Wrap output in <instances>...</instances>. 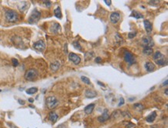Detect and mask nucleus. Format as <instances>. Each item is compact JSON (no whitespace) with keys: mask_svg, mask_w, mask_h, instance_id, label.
I'll return each mask as SVG.
<instances>
[{"mask_svg":"<svg viewBox=\"0 0 168 128\" xmlns=\"http://www.w3.org/2000/svg\"><path fill=\"white\" fill-rule=\"evenodd\" d=\"M5 16L6 20L9 23H15L19 19L18 13L13 10H7L5 13Z\"/></svg>","mask_w":168,"mask_h":128,"instance_id":"f257e3e1","label":"nucleus"},{"mask_svg":"<svg viewBox=\"0 0 168 128\" xmlns=\"http://www.w3.org/2000/svg\"><path fill=\"white\" fill-rule=\"evenodd\" d=\"M58 102H59L57 100V99L54 96H49V97H47L46 100L47 107L50 109H54L58 105Z\"/></svg>","mask_w":168,"mask_h":128,"instance_id":"f03ea898","label":"nucleus"},{"mask_svg":"<svg viewBox=\"0 0 168 128\" xmlns=\"http://www.w3.org/2000/svg\"><path fill=\"white\" fill-rule=\"evenodd\" d=\"M40 16H41L40 13L37 9H35L32 12L30 16L29 17L28 22H29V23H37V22L39 21L40 18Z\"/></svg>","mask_w":168,"mask_h":128,"instance_id":"7ed1b4c3","label":"nucleus"},{"mask_svg":"<svg viewBox=\"0 0 168 128\" xmlns=\"http://www.w3.org/2000/svg\"><path fill=\"white\" fill-rule=\"evenodd\" d=\"M37 75H38V72H37L36 69L31 68V69H29V70L26 72L25 78L28 80V81H33V80H34L36 78Z\"/></svg>","mask_w":168,"mask_h":128,"instance_id":"20e7f679","label":"nucleus"},{"mask_svg":"<svg viewBox=\"0 0 168 128\" xmlns=\"http://www.w3.org/2000/svg\"><path fill=\"white\" fill-rule=\"evenodd\" d=\"M123 55H124V60H125V61L127 62V63L129 65H131V64L135 63V61H136L135 57H134L133 54L130 52V51L125 50L124 54H123Z\"/></svg>","mask_w":168,"mask_h":128,"instance_id":"39448f33","label":"nucleus"},{"mask_svg":"<svg viewBox=\"0 0 168 128\" xmlns=\"http://www.w3.org/2000/svg\"><path fill=\"white\" fill-rule=\"evenodd\" d=\"M142 45L144 47H154V43L150 36H145L142 39Z\"/></svg>","mask_w":168,"mask_h":128,"instance_id":"423d86ee","label":"nucleus"},{"mask_svg":"<svg viewBox=\"0 0 168 128\" xmlns=\"http://www.w3.org/2000/svg\"><path fill=\"white\" fill-rule=\"evenodd\" d=\"M68 58H69V60L70 61H72L73 63L75 64V65H77V64H80V62H81V57L77 55V54H74L73 52H70L69 54V55H68Z\"/></svg>","mask_w":168,"mask_h":128,"instance_id":"0eeeda50","label":"nucleus"},{"mask_svg":"<svg viewBox=\"0 0 168 128\" xmlns=\"http://www.w3.org/2000/svg\"><path fill=\"white\" fill-rule=\"evenodd\" d=\"M45 43H44L43 41H36V43H34V44H33V47L37 50H39V51H43L44 49H45Z\"/></svg>","mask_w":168,"mask_h":128,"instance_id":"6e6552de","label":"nucleus"},{"mask_svg":"<svg viewBox=\"0 0 168 128\" xmlns=\"http://www.w3.org/2000/svg\"><path fill=\"white\" fill-rule=\"evenodd\" d=\"M120 20V14L117 12H114L110 15V21L112 23H117L119 20Z\"/></svg>","mask_w":168,"mask_h":128,"instance_id":"1a4fd4ad","label":"nucleus"},{"mask_svg":"<svg viewBox=\"0 0 168 128\" xmlns=\"http://www.w3.org/2000/svg\"><path fill=\"white\" fill-rule=\"evenodd\" d=\"M109 118V113H108V109H105L103 113V114L101 115L98 118V120L99 122H105V121H106Z\"/></svg>","mask_w":168,"mask_h":128,"instance_id":"9d476101","label":"nucleus"},{"mask_svg":"<svg viewBox=\"0 0 168 128\" xmlns=\"http://www.w3.org/2000/svg\"><path fill=\"white\" fill-rule=\"evenodd\" d=\"M143 23H144V27H145V29H146V31H147V34H150V33L152 32V30H153V27H152V24L150 21H149L148 20H145L143 21Z\"/></svg>","mask_w":168,"mask_h":128,"instance_id":"9b49d317","label":"nucleus"},{"mask_svg":"<svg viewBox=\"0 0 168 128\" xmlns=\"http://www.w3.org/2000/svg\"><path fill=\"white\" fill-rule=\"evenodd\" d=\"M154 57V60L155 61H161V60L165 59V58H164V55L160 52V51H156V52L154 54V57Z\"/></svg>","mask_w":168,"mask_h":128,"instance_id":"f8f14e48","label":"nucleus"},{"mask_svg":"<svg viewBox=\"0 0 168 128\" xmlns=\"http://www.w3.org/2000/svg\"><path fill=\"white\" fill-rule=\"evenodd\" d=\"M155 64L154 63H152V62H150L148 61L147 62V63L145 64V68L146 70H147L148 72H152L154 71L155 70Z\"/></svg>","mask_w":168,"mask_h":128,"instance_id":"ddd939ff","label":"nucleus"},{"mask_svg":"<svg viewBox=\"0 0 168 128\" xmlns=\"http://www.w3.org/2000/svg\"><path fill=\"white\" fill-rule=\"evenodd\" d=\"M95 104L94 103H91L88 105L86 107L84 108V113H86V114H91V113H92V111L94 110L95 109Z\"/></svg>","mask_w":168,"mask_h":128,"instance_id":"4468645a","label":"nucleus"},{"mask_svg":"<svg viewBox=\"0 0 168 128\" xmlns=\"http://www.w3.org/2000/svg\"><path fill=\"white\" fill-rule=\"evenodd\" d=\"M60 66H61V63H60V61H54L53 63L50 64V68H51V70L54 71H56L57 70H58Z\"/></svg>","mask_w":168,"mask_h":128,"instance_id":"2eb2a0df","label":"nucleus"},{"mask_svg":"<svg viewBox=\"0 0 168 128\" xmlns=\"http://www.w3.org/2000/svg\"><path fill=\"white\" fill-rule=\"evenodd\" d=\"M97 96V93L95 92L90 89H87L86 92H85V96L88 99H91V98H95Z\"/></svg>","mask_w":168,"mask_h":128,"instance_id":"dca6fc26","label":"nucleus"},{"mask_svg":"<svg viewBox=\"0 0 168 128\" xmlns=\"http://www.w3.org/2000/svg\"><path fill=\"white\" fill-rule=\"evenodd\" d=\"M156 117V113L155 111H154L152 113H150L149 116H147V119H146V120H147V121L149 122V123H152L155 120Z\"/></svg>","mask_w":168,"mask_h":128,"instance_id":"f3484780","label":"nucleus"},{"mask_svg":"<svg viewBox=\"0 0 168 128\" xmlns=\"http://www.w3.org/2000/svg\"><path fill=\"white\" fill-rule=\"evenodd\" d=\"M48 117H49V120H50L51 122L55 123L58 119V116L55 112H51V113H50L49 116H48Z\"/></svg>","mask_w":168,"mask_h":128,"instance_id":"a211bd4d","label":"nucleus"},{"mask_svg":"<svg viewBox=\"0 0 168 128\" xmlns=\"http://www.w3.org/2000/svg\"><path fill=\"white\" fill-rule=\"evenodd\" d=\"M130 16H133L134 18H136V19H142V18H143V14H141L140 13L137 12V11H133Z\"/></svg>","mask_w":168,"mask_h":128,"instance_id":"6ab92c4d","label":"nucleus"},{"mask_svg":"<svg viewBox=\"0 0 168 128\" xmlns=\"http://www.w3.org/2000/svg\"><path fill=\"white\" fill-rule=\"evenodd\" d=\"M153 52H154V50H153L152 47H144V49L143 50V53L147 56L153 54Z\"/></svg>","mask_w":168,"mask_h":128,"instance_id":"aec40b11","label":"nucleus"},{"mask_svg":"<svg viewBox=\"0 0 168 128\" xmlns=\"http://www.w3.org/2000/svg\"><path fill=\"white\" fill-rule=\"evenodd\" d=\"M61 30V26L58 23H54L51 27V31L54 33H57L58 31Z\"/></svg>","mask_w":168,"mask_h":128,"instance_id":"412c9836","label":"nucleus"},{"mask_svg":"<svg viewBox=\"0 0 168 128\" xmlns=\"http://www.w3.org/2000/svg\"><path fill=\"white\" fill-rule=\"evenodd\" d=\"M54 15L56 17L59 18V19H61L62 17V13H61V10L60 7H57L55 9H54Z\"/></svg>","mask_w":168,"mask_h":128,"instance_id":"4be33fe9","label":"nucleus"},{"mask_svg":"<svg viewBox=\"0 0 168 128\" xmlns=\"http://www.w3.org/2000/svg\"><path fill=\"white\" fill-rule=\"evenodd\" d=\"M37 91H38V89L36 87H32V88H29V89H27V93L29 94V95H33V94H34L36 92H37Z\"/></svg>","mask_w":168,"mask_h":128,"instance_id":"5701e85b","label":"nucleus"},{"mask_svg":"<svg viewBox=\"0 0 168 128\" xmlns=\"http://www.w3.org/2000/svg\"><path fill=\"white\" fill-rule=\"evenodd\" d=\"M115 41H116V43H123V42H124V40H123V38L122 37V36L119 35V34H115Z\"/></svg>","mask_w":168,"mask_h":128,"instance_id":"b1692460","label":"nucleus"},{"mask_svg":"<svg viewBox=\"0 0 168 128\" xmlns=\"http://www.w3.org/2000/svg\"><path fill=\"white\" fill-rule=\"evenodd\" d=\"M93 57H94V53H93V52H88V53H86V54L84 55L85 61L91 60Z\"/></svg>","mask_w":168,"mask_h":128,"instance_id":"393cba45","label":"nucleus"},{"mask_svg":"<svg viewBox=\"0 0 168 128\" xmlns=\"http://www.w3.org/2000/svg\"><path fill=\"white\" fill-rule=\"evenodd\" d=\"M81 80L83 81L85 84H87V85H90L91 84V82H90V79H89L88 77L86 76H81Z\"/></svg>","mask_w":168,"mask_h":128,"instance_id":"a878e982","label":"nucleus"},{"mask_svg":"<svg viewBox=\"0 0 168 128\" xmlns=\"http://www.w3.org/2000/svg\"><path fill=\"white\" fill-rule=\"evenodd\" d=\"M73 46L75 47L76 49H78V50H82V47H81V46L80 45V43H78V42H74L73 43Z\"/></svg>","mask_w":168,"mask_h":128,"instance_id":"bb28decb","label":"nucleus"},{"mask_svg":"<svg viewBox=\"0 0 168 128\" xmlns=\"http://www.w3.org/2000/svg\"><path fill=\"white\" fill-rule=\"evenodd\" d=\"M159 3H160V1H154V0L149 2V4L151 6H157Z\"/></svg>","mask_w":168,"mask_h":128,"instance_id":"cd10ccee","label":"nucleus"},{"mask_svg":"<svg viewBox=\"0 0 168 128\" xmlns=\"http://www.w3.org/2000/svg\"><path fill=\"white\" fill-rule=\"evenodd\" d=\"M12 62H13V66H15V67L18 66V64H19V61H17V59H16V58H13V59H12Z\"/></svg>","mask_w":168,"mask_h":128,"instance_id":"c85d7f7f","label":"nucleus"},{"mask_svg":"<svg viewBox=\"0 0 168 128\" xmlns=\"http://www.w3.org/2000/svg\"><path fill=\"white\" fill-rule=\"evenodd\" d=\"M136 35V33H133V32H131V33H129L128 36H129V39H132V38H133V37H135Z\"/></svg>","mask_w":168,"mask_h":128,"instance_id":"c756f323","label":"nucleus"},{"mask_svg":"<svg viewBox=\"0 0 168 128\" xmlns=\"http://www.w3.org/2000/svg\"><path fill=\"white\" fill-rule=\"evenodd\" d=\"M134 107H135V108H139V110L140 111L141 110V109H143V106H142L141 104H139V103H136L135 105H134Z\"/></svg>","mask_w":168,"mask_h":128,"instance_id":"7c9ffc66","label":"nucleus"},{"mask_svg":"<svg viewBox=\"0 0 168 128\" xmlns=\"http://www.w3.org/2000/svg\"><path fill=\"white\" fill-rule=\"evenodd\" d=\"M57 128H68V127H67V125L65 123H61V124H60V125H58Z\"/></svg>","mask_w":168,"mask_h":128,"instance_id":"2f4dec72","label":"nucleus"},{"mask_svg":"<svg viewBox=\"0 0 168 128\" xmlns=\"http://www.w3.org/2000/svg\"><path fill=\"white\" fill-rule=\"evenodd\" d=\"M124 102H125L124 99L121 98V99H120V101H119V107H121V106H122L123 104H124Z\"/></svg>","mask_w":168,"mask_h":128,"instance_id":"473e14b6","label":"nucleus"},{"mask_svg":"<svg viewBox=\"0 0 168 128\" xmlns=\"http://www.w3.org/2000/svg\"><path fill=\"white\" fill-rule=\"evenodd\" d=\"M43 3H44V4H45L47 7H50V6H51V2H50V1H44Z\"/></svg>","mask_w":168,"mask_h":128,"instance_id":"72a5a7b5","label":"nucleus"},{"mask_svg":"<svg viewBox=\"0 0 168 128\" xmlns=\"http://www.w3.org/2000/svg\"><path fill=\"white\" fill-rule=\"evenodd\" d=\"M95 61L96 63H101V61H102V58H101L100 57H97Z\"/></svg>","mask_w":168,"mask_h":128,"instance_id":"f704fd0d","label":"nucleus"},{"mask_svg":"<svg viewBox=\"0 0 168 128\" xmlns=\"http://www.w3.org/2000/svg\"><path fill=\"white\" fill-rule=\"evenodd\" d=\"M19 103H20V105H24L25 104V101L24 100H18Z\"/></svg>","mask_w":168,"mask_h":128,"instance_id":"c9c22d12","label":"nucleus"},{"mask_svg":"<svg viewBox=\"0 0 168 128\" xmlns=\"http://www.w3.org/2000/svg\"><path fill=\"white\" fill-rule=\"evenodd\" d=\"M105 3L107 6H110L112 4V1H105Z\"/></svg>","mask_w":168,"mask_h":128,"instance_id":"e433bc0d","label":"nucleus"},{"mask_svg":"<svg viewBox=\"0 0 168 128\" xmlns=\"http://www.w3.org/2000/svg\"><path fill=\"white\" fill-rule=\"evenodd\" d=\"M167 83H168V81H167V80H166V81H165V82H164L163 83V85L167 86Z\"/></svg>","mask_w":168,"mask_h":128,"instance_id":"4c0bfd02","label":"nucleus"},{"mask_svg":"<svg viewBox=\"0 0 168 128\" xmlns=\"http://www.w3.org/2000/svg\"><path fill=\"white\" fill-rule=\"evenodd\" d=\"M33 101H34V100H33V99H29V102H33Z\"/></svg>","mask_w":168,"mask_h":128,"instance_id":"58836bf2","label":"nucleus"},{"mask_svg":"<svg viewBox=\"0 0 168 128\" xmlns=\"http://www.w3.org/2000/svg\"><path fill=\"white\" fill-rule=\"evenodd\" d=\"M98 84H99V85L104 86V84H103V83H102V82H98Z\"/></svg>","mask_w":168,"mask_h":128,"instance_id":"ea45409f","label":"nucleus"},{"mask_svg":"<svg viewBox=\"0 0 168 128\" xmlns=\"http://www.w3.org/2000/svg\"><path fill=\"white\" fill-rule=\"evenodd\" d=\"M165 94H166V96H167L168 95V92H167V89H165Z\"/></svg>","mask_w":168,"mask_h":128,"instance_id":"a19ab883","label":"nucleus"},{"mask_svg":"<svg viewBox=\"0 0 168 128\" xmlns=\"http://www.w3.org/2000/svg\"><path fill=\"white\" fill-rule=\"evenodd\" d=\"M1 91H2V90H1V89H0V92H1Z\"/></svg>","mask_w":168,"mask_h":128,"instance_id":"79ce46f5","label":"nucleus"}]
</instances>
